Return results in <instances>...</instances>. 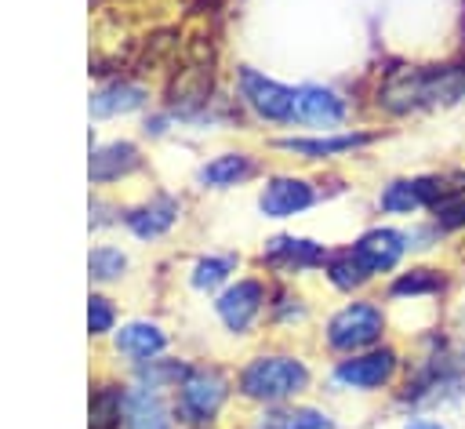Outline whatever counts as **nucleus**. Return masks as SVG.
I'll use <instances>...</instances> for the list:
<instances>
[{"label": "nucleus", "mask_w": 465, "mask_h": 429, "mask_svg": "<svg viewBox=\"0 0 465 429\" xmlns=\"http://www.w3.org/2000/svg\"><path fill=\"white\" fill-rule=\"evenodd\" d=\"M323 200H327V185H320L316 178L298 175V171H272L262 178L254 207L269 222H291V218L309 214Z\"/></svg>", "instance_id": "obj_15"}, {"label": "nucleus", "mask_w": 465, "mask_h": 429, "mask_svg": "<svg viewBox=\"0 0 465 429\" xmlns=\"http://www.w3.org/2000/svg\"><path fill=\"white\" fill-rule=\"evenodd\" d=\"M392 429H461L450 414H436V411H396Z\"/></svg>", "instance_id": "obj_28"}, {"label": "nucleus", "mask_w": 465, "mask_h": 429, "mask_svg": "<svg viewBox=\"0 0 465 429\" xmlns=\"http://www.w3.org/2000/svg\"><path fill=\"white\" fill-rule=\"evenodd\" d=\"M262 164L254 153L247 149H222L214 156H207L200 167H196V185L200 189H236L251 178H258Z\"/></svg>", "instance_id": "obj_16"}, {"label": "nucleus", "mask_w": 465, "mask_h": 429, "mask_svg": "<svg viewBox=\"0 0 465 429\" xmlns=\"http://www.w3.org/2000/svg\"><path fill=\"white\" fill-rule=\"evenodd\" d=\"M374 120L407 124L465 105V47L443 58H389L374 69L367 102Z\"/></svg>", "instance_id": "obj_1"}, {"label": "nucleus", "mask_w": 465, "mask_h": 429, "mask_svg": "<svg viewBox=\"0 0 465 429\" xmlns=\"http://www.w3.org/2000/svg\"><path fill=\"white\" fill-rule=\"evenodd\" d=\"M236 396V382L229 378L225 367L207 364V360H193L185 364L178 385L171 389V404L182 425L189 429H207L218 422V414L225 411V404Z\"/></svg>", "instance_id": "obj_9"}, {"label": "nucleus", "mask_w": 465, "mask_h": 429, "mask_svg": "<svg viewBox=\"0 0 465 429\" xmlns=\"http://www.w3.org/2000/svg\"><path fill=\"white\" fill-rule=\"evenodd\" d=\"M331 251L334 247L327 240H316L305 233H272L258 247V265L265 269L269 280H298V276L323 273Z\"/></svg>", "instance_id": "obj_13"}, {"label": "nucleus", "mask_w": 465, "mask_h": 429, "mask_svg": "<svg viewBox=\"0 0 465 429\" xmlns=\"http://www.w3.org/2000/svg\"><path fill=\"white\" fill-rule=\"evenodd\" d=\"M149 102V91L142 84H127V80H116L102 91L91 95V113L94 116H116V113H134Z\"/></svg>", "instance_id": "obj_25"}, {"label": "nucleus", "mask_w": 465, "mask_h": 429, "mask_svg": "<svg viewBox=\"0 0 465 429\" xmlns=\"http://www.w3.org/2000/svg\"><path fill=\"white\" fill-rule=\"evenodd\" d=\"M450 258L458 262V269H461V276H465V236L454 244V251H450Z\"/></svg>", "instance_id": "obj_31"}, {"label": "nucleus", "mask_w": 465, "mask_h": 429, "mask_svg": "<svg viewBox=\"0 0 465 429\" xmlns=\"http://www.w3.org/2000/svg\"><path fill=\"white\" fill-rule=\"evenodd\" d=\"M360 102L327 80L294 84V127L298 131H341L352 127Z\"/></svg>", "instance_id": "obj_14"}, {"label": "nucleus", "mask_w": 465, "mask_h": 429, "mask_svg": "<svg viewBox=\"0 0 465 429\" xmlns=\"http://www.w3.org/2000/svg\"><path fill=\"white\" fill-rule=\"evenodd\" d=\"M236 276H240V254L236 251H207L189 265V287L196 294H207V298H214Z\"/></svg>", "instance_id": "obj_21"}, {"label": "nucleus", "mask_w": 465, "mask_h": 429, "mask_svg": "<svg viewBox=\"0 0 465 429\" xmlns=\"http://www.w3.org/2000/svg\"><path fill=\"white\" fill-rule=\"evenodd\" d=\"M232 95H236V105H243L247 116H254L258 124L294 131V84L276 80L254 65H236Z\"/></svg>", "instance_id": "obj_12"}, {"label": "nucleus", "mask_w": 465, "mask_h": 429, "mask_svg": "<svg viewBox=\"0 0 465 429\" xmlns=\"http://www.w3.org/2000/svg\"><path fill=\"white\" fill-rule=\"evenodd\" d=\"M392 411H436L465 418V334L436 324L407 342V371Z\"/></svg>", "instance_id": "obj_2"}, {"label": "nucleus", "mask_w": 465, "mask_h": 429, "mask_svg": "<svg viewBox=\"0 0 465 429\" xmlns=\"http://www.w3.org/2000/svg\"><path fill=\"white\" fill-rule=\"evenodd\" d=\"M312 320V302L291 284V280H276L272 294H269V324L280 331H302Z\"/></svg>", "instance_id": "obj_22"}, {"label": "nucleus", "mask_w": 465, "mask_h": 429, "mask_svg": "<svg viewBox=\"0 0 465 429\" xmlns=\"http://www.w3.org/2000/svg\"><path fill=\"white\" fill-rule=\"evenodd\" d=\"M178 414L163 389L134 385L124 393V429H174Z\"/></svg>", "instance_id": "obj_17"}, {"label": "nucleus", "mask_w": 465, "mask_h": 429, "mask_svg": "<svg viewBox=\"0 0 465 429\" xmlns=\"http://www.w3.org/2000/svg\"><path fill=\"white\" fill-rule=\"evenodd\" d=\"M436 229H440V236L450 244V251H454V244L465 236V189H454V193H447L429 214H425Z\"/></svg>", "instance_id": "obj_26"}, {"label": "nucleus", "mask_w": 465, "mask_h": 429, "mask_svg": "<svg viewBox=\"0 0 465 429\" xmlns=\"http://www.w3.org/2000/svg\"><path fill=\"white\" fill-rule=\"evenodd\" d=\"M465 189V160L458 164H440V167H414V171H396L374 185L371 207L378 218L389 222H414L425 218L447 193Z\"/></svg>", "instance_id": "obj_5"}, {"label": "nucleus", "mask_w": 465, "mask_h": 429, "mask_svg": "<svg viewBox=\"0 0 465 429\" xmlns=\"http://www.w3.org/2000/svg\"><path fill=\"white\" fill-rule=\"evenodd\" d=\"M461 429H465V422H461Z\"/></svg>", "instance_id": "obj_32"}, {"label": "nucleus", "mask_w": 465, "mask_h": 429, "mask_svg": "<svg viewBox=\"0 0 465 429\" xmlns=\"http://www.w3.org/2000/svg\"><path fill=\"white\" fill-rule=\"evenodd\" d=\"M251 429H338V414L323 404L294 400L280 407H258Z\"/></svg>", "instance_id": "obj_18"}, {"label": "nucleus", "mask_w": 465, "mask_h": 429, "mask_svg": "<svg viewBox=\"0 0 465 429\" xmlns=\"http://www.w3.org/2000/svg\"><path fill=\"white\" fill-rule=\"evenodd\" d=\"M389 338H396V327H392V309L381 298V291H363V294L341 298L320 320V349L331 360L374 349Z\"/></svg>", "instance_id": "obj_7"}, {"label": "nucleus", "mask_w": 465, "mask_h": 429, "mask_svg": "<svg viewBox=\"0 0 465 429\" xmlns=\"http://www.w3.org/2000/svg\"><path fill=\"white\" fill-rule=\"evenodd\" d=\"M443 324H447L450 331L465 334V280H461V287L450 294V302H447V309H443Z\"/></svg>", "instance_id": "obj_30"}, {"label": "nucleus", "mask_w": 465, "mask_h": 429, "mask_svg": "<svg viewBox=\"0 0 465 429\" xmlns=\"http://www.w3.org/2000/svg\"><path fill=\"white\" fill-rule=\"evenodd\" d=\"M345 251H349L352 262L371 276L374 287H381L389 276H396V273L414 258L407 222H389V218L367 222V225L345 244Z\"/></svg>", "instance_id": "obj_10"}, {"label": "nucleus", "mask_w": 465, "mask_h": 429, "mask_svg": "<svg viewBox=\"0 0 465 429\" xmlns=\"http://www.w3.org/2000/svg\"><path fill=\"white\" fill-rule=\"evenodd\" d=\"M232 382L243 404L280 407L305 400V393L316 385V367L305 353L294 349H258L236 367Z\"/></svg>", "instance_id": "obj_4"}, {"label": "nucleus", "mask_w": 465, "mask_h": 429, "mask_svg": "<svg viewBox=\"0 0 465 429\" xmlns=\"http://www.w3.org/2000/svg\"><path fill=\"white\" fill-rule=\"evenodd\" d=\"M178 218H182V200L171 196V193H156V196H149L145 204L131 207V211L124 214V225H127L138 240H160V236H167V233L178 225Z\"/></svg>", "instance_id": "obj_19"}, {"label": "nucleus", "mask_w": 465, "mask_h": 429, "mask_svg": "<svg viewBox=\"0 0 465 429\" xmlns=\"http://www.w3.org/2000/svg\"><path fill=\"white\" fill-rule=\"evenodd\" d=\"M407 371V342L389 338L374 349L334 356L323 371V385L338 396H356V400H392L396 385L403 382Z\"/></svg>", "instance_id": "obj_6"}, {"label": "nucleus", "mask_w": 465, "mask_h": 429, "mask_svg": "<svg viewBox=\"0 0 465 429\" xmlns=\"http://www.w3.org/2000/svg\"><path fill=\"white\" fill-rule=\"evenodd\" d=\"M320 276H323V284H327L338 298H352V294H363V291H378V287L371 284V276L352 262V254L345 251V244L331 251V258H327V265H323Z\"/></svg>", "instance_id": "obj_23"}, {"label": "nucleus", "mask_w": 465, "mask_h": 429, "mask_svg": "<svg viewBox=\"0 0 465 429\" xmlns=\"http://www.w3.org/2000/svg\"><path fill=\"white\" fill-rule=\"evenodd\" d=\"M389 135L392 127H374V124H352L341 131H291L272 138V149L302 164H338V160L367 156Z\"/></svg>", "instance_id": "obj_8"}, {"label": "nucleus", "mask_w": 465, "mask_h": 429, "mask_svg": "<svg viewBox=\"0 0 465 429\" xmlns=\"http://www.w3.org/2000/svg\"><path fill=\"white\" fill-rule=\"evenodd\" d=\"M142 164V153L131 142H109L91 153V182H113L131 175Z\"/></svg>", "instance_id": "obj_24"}, {"label": "nucleus", "mask_w": 465, "mask_h": 429, "mask_svg": "<svg viewBox=\"0 0 465 429\" xmlns=\"http://www.w3.org/2000/svg\"><path fill=\"white\" fill-rule=\"evenodd\" d=\"M269 294H272L269 276L240 273L232 284H225L211 298V313H214V320L222 324L225 334L247 338V334H254L269 320Z\"/></svg>", "instance_id": "obj_11"}, {"label": "nucleus", "mask_w": 465, "mask_h": 429, "mask_svg": "<svg viewBox=\"0 0 465 429\" xmlns=\"http://www.w3.org/2000/svg\"><path fill=\"white\" fill-rule=\"evenodd\" d=\"M461 269L450 254L436 258H411L396 276H389L378 291L392 309L396 338L411 342L414 334L443 324V309L450 294L461 287Z\"/></svg>", "instance_id": "obj_3"}, {"label": "nucleus", "mask_w": 465, "mask_h": 429, "mask_svg": "<svg viewBox=\"0 0 465 429\" xmlns=\"http://www.w3.org/2000/svg\"><path fill=\"white\" fill-rule=\"evenodd\" d=\"M113 324H116V305L109 298H102V294H91V302H87L91 334H105V331H113Z\"/></svg>", "instance_id": "obj_29"}, {"label": "nucleus", "mask_w": 465, "mask_h": 429, "mask_svg": "<svg viewBox=\"0 0 465 429\" xmlns=\"http://www.w3.org/2000/svg\"><path fill=\"white\" fill-rule=\"evenodd\" d=\"M87 269H91V276H94V280H116V276L127 269V254H124L120 247L102 244V247H94V251H91Z\"/></svg>", "instance_id": "obj_27"}, {"label": "nucleus", "mask_w": 465, "mask_h": 429, "mask_svg": "<svg viewBox=\"0 0 465 429\" xmlns=\"http://www.w3.org/2000/svg\"><path fill=\"white\" fill-rule=\"evenodd\" d=\"M113 345H116L120 356H127L131 364L142 367V364L163 356L167 345H171V338H167V331H163L160 324H153V320H131V324H124V327L116 331Z\"/></svg>", "instance_id": "obj_20"}]
</instances>
